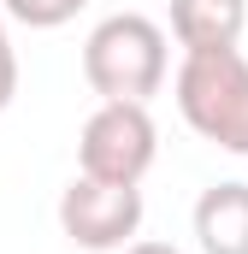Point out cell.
Instances as JSON below:
<instances>
[{"label": "cell", "mask_w": 248, "mask_h": 254, "mask_svg": "<svg viewBox=\"0 0 248 254\" xmlns=\"http://www.w3.org/2000/svg\"><path fill=\"white\" fill-rule=\"evenodd\" d=\"M142 190L136 184H101V178H71L60 195V231L89 254H113L142 231Z\"/></svg>", "instance_id": "4"}, {"label": "cell", "mask_w": 248, "mask_h": 254, "mask_svg": "<svg viewBox=\"0 0 248 254\" xmlns=\"http://www.w3.org/2000/svg\"><path fill=\"white\" fill-rule=\"evenodd\" d=\"M166 30L148 18V12H113L89 30L83 42V83L101 95V101H154L166 89Z\"/></svg>", "instance_id": "1"}, {"label": "cell", "mask_w": 248, "mask_h": 254, "mask_svg": "<svg viewBox=\"0 0 248 254\" xmlns=\"http://www.w3.org/2000/svg\"><path fill=\"white\" fill-rule=\"evenodd\" d=\"M172 89H178L184 125L201 142H213V148L248 160V60H243V48L184 54Z\"/></svg>", "instance_id": "2"}, {"label": "cell", "mask_w": 248, "mask_h": 254, "mask_svg": "<svg viewBox=\"0 0 248 254\" xmlns=\"http://www.w3.org/2000/svg\"><path fill=\"white\" fill-rule=\"evenodd\" d=\"M124 254H184V249H172V243H124Z\"/></svg>", "instance_id": "9"}, {"label": "cell", "mask_w": 248, "mask_h": 254, "mask_svg": "<svg viewBox=\"0 0 248 254\" xmlns=\"http://www.w3.org/2000/svg\"><path fill=\"white\" fill-rule=\"evenodd\" d=\"M12 95H18V48H12V36H6V12H0V113L12 107Z\"/></svg>", "instance_id": "8"}, {"label": "cell", "mask_w": 248, "mask_h": 254, "mask_svg": "<svg viewBox=\"0 0 248 254\" xmlns=\"http://www.w3.org/2000/svg\"><path fill=\"white\" fill-rule=\"evenodd\" d=\"M248 30V0H172V36L184 54L207 48H237Z\"/></svg>", "instance_id": "5"}, {"label": "cell", "mask_w": 248, "mask_h": 254, "mask_svg": "<svg viewBox=\"0 0 248 254\" xmlns=\"http://www.w3.org/2000/svg\"><path fill=\"white\" fill-rule=\"evenodd\" d=\"M89 0H0V12L12 18V24H24V30H60L71 24L77 12H83Z\"/></svg>", "instance_id": "7"}, {"label": "cell", "mask_w": 248, "mask_h": 254, "mask_svg": "<svg viewBox=\"0 0 248 254\" xmlns=\"http://www.w3.org/2000/svg\"><path fill=\"white\" fill-rule=\"evenodd\" d=\"M160 154V130L142 101H101L77 136V172L101 184H142Z\"/></svg>", "instance_id": "3"}, {"label": "cell", "mask_w": 248, "mask_h": 254, "mask_svg": "<svg viewBox=\"0 0 248 254\" xmlns=\"http://www.w3.org/2000/svg\"><path fill=\"white\" fill-rule=\"evenodd\" d=\"M195 243L201 254H248V184H213L195 201Z\"/></svg>", "instance_id": "6"}]
</instances>
